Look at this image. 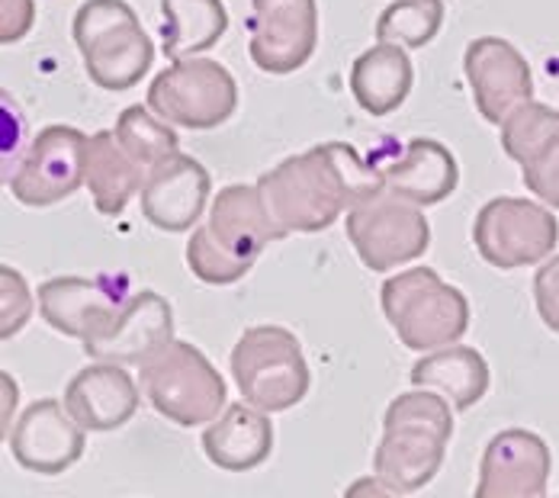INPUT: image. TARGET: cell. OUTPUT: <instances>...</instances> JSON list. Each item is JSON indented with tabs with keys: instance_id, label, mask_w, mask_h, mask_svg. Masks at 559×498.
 I'll list each match as a JSON object with an SVG mask.
<instances>
[{
	"instance_id": "cell-1",
	"label": "cell",
	"mask_w": 559,
	"mask_h": 498,
	"mask_svg": "<svg viewBox=\"0 0 559 498\" xmlns=\"http://www.w3.org/2000/svg\"><path fill=\"white\" fill-rule=\"evenodd\" d=\"M380 183V167L367 165L347 142L312 145L258 177L261 200L286 235H316L332 228Z\"/></svg>"
},
{
	"instance_id": "cell-2",
	"label": "cell",
	"mask_w": 559,
	"mask_h": 498,
	"mask_svg": "<svg viewBox=\"0 0 559 498\" xmlns=\"http://www.w3.org/2000/svg\"><path fill=\"white\" fill-rule=\"evenodd\" d=\"M438 389L415 387L395 395L383 415V438L373 453V473L392 489L408 496L425 489L444 466L453 438V412Z\"/></svg>"
},
{
	"instance_id": "cell-3",
	"label": "cell",
	"mask_w": 559,
	"mask_h": 498,
	"mask_svg": "<svg viewBox=\"0 0 559 498\" xmlns=\"http://www.w3.org/2000/svg\"><path fill=\"white\" fill-rule=\"evenodd\" d=\"M71 36L87 78L110 94L135 87L155 61V46L126 0H84L74 13Z\"/></svg>"
},
{
	"instance_id": "cell-4",
	"label": "cell",
	"mask_w": 559,
	"mask_h": 498,
	"mask_svg": "<svg viewBox=\"0 0 559 498\" xmlns=\"http://www.w3.org/2000/svg\"><path fill=\"white\" fill-rule=\"evenodd\" d=\"M380 306L395 337L418 354L456 344L469 329V299L435 268H408L380 289Z\"/></svg>"
},
{
	"instance_id": "cell-5",
	"label": "cell",
	"mask_w": 559,
	"mask_h": 498,
	"mask_svg": "<svg viewBox=\"0 0 559 498\" xmlns=\"http://www.w3.org/2000/svg\"><path fill=\"white\" fill-rule=\"evenodd\" d=\"M142 395L177 428H200L223 415L228 387L213 360L190 341H170L162 354L139 367Z\"/></svg>"
},
{
	"instance_id": "cell-6",
	"label": "cell",
	"mask_w": 559,
	"mask_h": 498,
	"mask_svg": "<svg viewBox=\"0 0 559 498\" xmlns=\"http://www.w3.org/2000/svg\"><path fill=\"white\" fill-rule=\"evenodd\" d=\"M231 380L245 402L271 415L299 405L312 387L302 344L283 325H254L241 332L231 347Z\"/></svg>"
},
{
	"instance_id": "cell-7",
	"label": "cell",
	"mask_w": 559,
	"mask_h": 498,
	"mask_svg": "<svg viewBox=\"0 0 559 498\" xmlns=\"http://www.w3.org/2000/svg\"><path fill=\"white\" fill-rule=\"evenodd\" d=\"M347 241L354 245L360 264L373 274L405 268L428 254L431 225L425 206L395 197L383 183L360 197L347 213Z\"/></svg>"
},
{
	"instance_id": "cell-8",
	"label": "cell",
	"mask_w": 559,
	"mask_h": 498,
	"mask_svg": "<svg viewBox=\"0 0 559 498\" xmlns=\"http://www.w3.org/2000/svg\"><path fill=\"white\" fill-rule=\"evenodd\" d=\"M145 104L170 126L210 132L238 110V84L213 58H180L152 78Z\"/></svg>"
},
{
	"instance_id": "cell-9",
	"label": "cell",
	"mask_w": 559,
	"mask_h": 498,
	"mask_svg": "<svg viewBox=\"0 0 559 498\" xmlns=\"http://www.w3.org/2000/svg\"><path fill=\"white\" fill-rule=\"evenodd\" d=\"M473 245L496 271H518L544 264L559 245L554 206L527 197H496L473 222Z\"/></svg>"
},
{
	"instance_id": "cell-10",
	"label": "cell",
	"mask_w": 559,
	"mask_h": 498,
	"mask_svg": "<svg viewBox=\"0 0 559 498\" xmlns=\"http://www.w3.org/2000/svg\"><path fill=\"white\" fill-rule=\"evenodd\" d=\"M87 135L74 126H46L10 177V193L23 206L46 210L74 197L84 187Z\"/></svg>"
},
{
	"instance_id": "cell-11",
	"label": "cell",
	"mask_w": 559,
	"mask_h": 498,
	"mask_svg": "<svg viewBox=\"0 0 559 498\" xmlns=\"http://www.w3.org/2000/svg\"><path fill=\"white\" fill-rule=\"evenodd\" d=\"M248 56L264 74H293L319 49L316 0H251Z\"/></svg>"
},
{
	"instance_id": "cell-12",
	"label": "cell",
	"mask_w": 559,
	"mask_h": 498,
	"mask_svg": "<svg viewBox=\"0 0 559 498\" xmlns=\"http://www.w3.org/2000/svg\"><path fill=\"white\" fill-rule=\"evenodd\" d=\"M463 78L476 112L489 126H502L521 104L534 100V74L518 46L502 36H479L463 52Z\"/></svg>"
},
{
	"instance_id": "cell-13",
	"label": "cell",
	"mask_w": 559,
	"mask_h": 498,
	"mask_svg": "<svg viewBox=\"0 0 559 498\" xmlns=\"http://www.w3.org/2000/svg\"><path fill=\"white\" fill-rule=\"evenodd\" d=\"M7 447L26 473L58 476L84 456L87 428H81L74 422V415L64 408V402L39 399L10 428Z\"/></svg>"
},
{
	"instance_id": "cell-14",
	"label": "cell",
	"mask_w": 559,
	"mask_h": 498,
	"mask_svg": "<svg viewBox=\"0 0 559 498\" xmlns=\"http://www.w3.org/2000/svg\"><path fill=\"white\" fill-rule=\"evenodd\" d=\"M554 473L547 441L527 428H504L486 443L476 498H544Z\"/></svg>"
},
{
	"instance_id": "cell-15",
	"label": "cell",
	"mask_w": 559,
	"mask_h": 498,
	"mask_svg": "<svg viewBox=\"0 0 559 498\" xmlns=\"http://www.w3.org/2000/svg\"><path fill=\"white\" fill-rule=\"evenodd\" d=\"M203 228L219 251H225L231 261H238L245 268H254V261L264 254L267 245L286 238L277 220L267 213L258 183L223 187L206 213Z\"/></svg>"
},
{
	"instance_id": "cell-16",
	"label": "cell",
	"mask_w": 559,
	"mask_h": 498,
	"mask_svg": "<svg viewBox=\"0 0 559 498\" xmlns=\"http://www.w3.org/2000/svg\"><path fill=\"white\" fill-rule=\"evenodd\" d=\"M213 177L193 155L174 152L148 170L142 183V216L162 232H190L203 220Z\"/></svg>"
},
{
	"instance_id": "cell-17",
	"label": "cell",
	"mask_w": 559,
	"mask_h": 498,
	"mask_svg": "<svg viewBox=\"0 0 559 498\" xmlns=\"http://www.w3.org/2000/svg\"><path fill=\"white\" fill-rule=\"evenodd\" d=\"M170 341H174V306L162 293L142 289L122 303L119 319L110 332L84 344V354L91 360H112V364H126V367H142L155 354H162Z\"/></svg>"
},
{
	"instance_id": "cell-18",
	"label": "cell",
	"mask_w": 559,
	"mask_h": 498,
	"mask_svg": "<svg viewBox=\"0 0 559 498\" xmlns=\"http://www.w3.org/2000/svg\"><path fill=\"white\" fill-rule=\"evenodd\" d=\"M64 408L87 431H116L132 422L142 405V387L132 380L126 364L94 360L78 370L64 387Z\"/></svg>"
},
{
	"instance_id": "cell-19",
	"label": "cell",
	"mask_w": 559,
	"mask_h": 498,
	"mask_svg": "<svg viewBox=\"0 0 559 498\" xmlns=\"http://www.w3.org/2000/svg\"><path fill=\"white\" fill-rule=\"evenodd\" d=\"M39 316L49 329L78 337L81 344H91L110 332L119 319L122 303L87 277H52L46 280L36 293Z\"/></svg>"
},
{
	"instance_id": "cell-20",
	"label": "cell",
	"mask_w": 559,
	"mask_h": 498,
	"mask_svg": "<svg viewBox=\"0 0 559 498\" xmlns=\"http://www.w3.org/2000/svg\"><path fill=\"white\" fill-rule=\"evenodd\" d=\"M203 453L225 473H251L274 453L271 412L251 402H231L203 431Z\"/></svg>"
},
{
	"instance_id": "cell-21",
	"label": "cell",
	"mask_w": 559,
	"mask_h": 498,
	"mask_svg": "<svg viewBox=\"0 0 559 498\" xmlns=\"http://www.w3.org/2000/svg\"><path fill=\"white\" fill-rule=\"evenodd\" d=\"M383 187L402 200H412L418 206H438L453 197L460 183V165L456 155L438 139H412L405 152L380 167Z\"/></svg>"
},
{
	"instance_id": "cell-22",
	"label": "cell",
	"mask_w": 559,
	"mask_h": 498,
	"mask_svg": "<svg viewBox=\"0 0 559 498\" xmlns=\"http://www.w3.org/2000/svg\"><path fill=\"white\" fill-rule=\"evenodd\" d=\"M408 380H412V387L438 389L441 395H448L456 412H466L486 399L489 383H492V370H489V360L476 347L456 341V344L421 354L412 364Z\"/></svg>"
},
{
	"instance_id": "cell-23",
	"label": "cell",
	"mask_w": 559,
	"mask_h": 498,
	"mask_svg": "<svg viewBox=\"0 0 559 498\" xmlns=\"http://www.w3.org/2000/svg\"><path fill=\"white\" fill-rule=\"evenodd\" d=\"M415 68L408 49L395 43H377L350 64V94L357 107L370 116H390L412 94Z\"/></svg>"
},
{
	"instance_id": "cell-24",
	"label": "cell",
	"mask_w": 559,
	"mask_h": 498,
	"mask_svg": "<svg viewBox=\"0 0 559 498\" xmlns=\"http://www.w3.org/2000/svg\"><path fill=\"white\" fill-rule=\"evenodd\" d=\"M142 183H145V170L119 145L116 129H100L87 135L84 187L91 190L100 216H122L129 200L142 193Z\"/></svg>"
},
{
	"instance_id": "cell-25",
	"label": "cell",
	"mask_w": 559,
	"mask_h": 498,
	"mask_svg": "<svg viewBox=\"0 0 559 498\" xmlns=\"http://www.w3.org/2000/svg\"><path fill=\"white\" fill-rule=\"evenodd\" d=\"M165 56L170 61L210 52L228 29L223 0H162Z\"/></svg>"
},
{
	"instance_id": "cell-26",
	"label": "cell",
	"mask_w": 559,
	"mask_h": 498,
	"mask_svg": "<svg viewBox=\"0 0 559 498\" xmlns=\"http://www.w3.org/2000/svg\"><path fill=\"white\" fill-rule=\"evenodd\" d=\"M116 139L129 152V158L145 170V177H148L152 167L162 165L174 152H180V139H177L174 126L165 122L148 104L145 107L132 104V107H126V110L119 112Z\"/></svg>"
},
{
	"instance_id": "cell-27",
	"label": "cell",
	"mask_w": 559,
	"mask_h": 498,
	"mask_svg": "<svg viewBox=\"0 0 559 498\" xmlns=\"http://www.w3.org/2000/svg\"><path fill=\"white\" fill-rule=\"evenodd\" d=\"M444 0H392L377 20V43L425 49L444 26Z\"/></svg>"
},
{
	"instance_id": "cell-28",
	"label": "cell",
	"mask_w": 559,
	"mask_h": 498,
	"mask_svg": "<svg viewBox=\"0 0 559 498\" xmlns=\"http://www.w3.org/2000/svg\"><path fill=\"white\" fill-rule=\"evenodd\" d=\"M499 129H502L499 142H502L504 155L514 165H524L559 135V110L540 100H527L511 112Z\"/></svg>"
},
{
	"instance_id": "cell-29",
	"label": "cell",
	"mask_w": 559,
	"mask_h": 498,
	"mask_svg": "<svg viewBox=\"0 0 559 498\" xmlns=\"http://www.w3.org/2000/svg\"><path fill=\"white\" fill-rule=\"evenodd\" d=\"M187 268H190L193 277L210 283V286H231V283H238V280L251 274V268L231 261L225 251H219L213 245V238L206 235L203 225H197L190 241H187Z\"/></svg>"
},
{
	"instance_id": "cell-30",
	"label": "cell",
	"mask_w": 559,
	"mask_h": 498,
	"mask_svg": "<svg viewBox=\"0 0 559 498\" xmlns=\"http://www.w3.org/2000/svg\"><path fill=\"white\" fill-rule=\"evenodd\" d=\"M0 299H3V312H0V319H3V329H0V334H3V341L7 337H13L16 332H23L26 329V322L33 319V306L39 303L36 299V293L29 289V283H26V277L20 274V271H13L10 264H3L0 268Z\"/></svg>"
},
{
	"instance_id": "cell-31",
	"label": "cell",
	"mask_w": 559,
	"mask_h": 498,
	"mask_svg": "<svg viewBox=\"0 0 559 498\" xmlns=\"http://www.w3.org/2000/svg\"><path fill=\"white\" fill-rule=\"evenodd\" d=\"M521 180L540 203L559 210V135L521 165Z\"/></svg>"
},
{
	"instance_id": "cell-32",
	"label": "cell",
	"mask_w": 559,
	"mask_h": 498,
	"mask_svg": "<svg viewBox=\"0 0 559 498\" xmlns=\"http://www.w3.org/2000/svg\"><path fill=\"white\" fill-rule=\"evenodd\" d=\"M534 306L540 322L559 334V254H550L534 274Z\"/></svg>"
},
{
	"instance_id": "cell-33",
	"label": "cell",
	"mask_w": 559,
	"mask_h": 498,
	"mask_svg": "<svg viewBox=\"0 0 559 498\" xmlns=\"http://www.w3.org/2000/svg\"><path fill=\"white\" fill-rule=\"evenodd\" d=\"M36 23V0H0V43L13 46L29 36Z\"/></svg>"
},
{
	"instance_id": "cell-34",
	"label": "cell",
	"mask_w": 559,
	"mask_h": 498,
	"mask_svg": "<svg viewBox=\"0 0 559 498\" xmlns=\"http://www.w3.org/2000/svg\"><path fill=\"white\" fill-rule=\"evenodd\" d=\"M3 383H7V408H3V435H10V405H16V383L3 374Z\"/></svg>"
}]
</instances>
